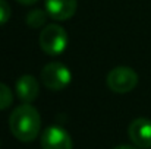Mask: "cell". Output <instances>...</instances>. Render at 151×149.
<instances>
[{"mask_svg": "<svg viewBox=\"0 0 151 149\" xmlns=\"http://www.w3.org/2000/svg\"><path fill=\"white\" fill-rule=\"evenodd\" d=\"M9 127L12 135L18 140L21 142L35 140L41 129V117L38 110L31 104L25 102L18 105L9 117Z\"/></svg>", "mask_w": 151, "mask_h": 149, "instance_id": "1", "label": "cell"}, {"mask_svg": "<svg viewBox=\"0 0 151 149\" xmlns=\"http://www.w3.org/2000/svg\"><path fill=\"white\" fill-rule=\"evenodd\" d=\"M68 34L63 26L57 24L46 25L38 37L41 50L49 56H59L68 47Z\"/></svg>", "mask_w": 151, "mask_h": 149, "instance_id": "2", "label": "cell"}, {"mask_svg": "<svg viewBox=\"0 0 151 149\" xmlns=\"http://www.w3.org/2000/svg\"><path fill=\"white\" fill-rule=\"evenodd\" d=\"M138 85V75L132 67L117 66L107 75V86L114 94H128Z\"/></svg>", "mask_w": 151, "mask_h": 149, "instance_id": "3", "label": "cell"}, {"mask_svg": "<svg viewBox=\"0 0 151 149\" xmlns=\"http://www.w3.org/2000/svg\"><path fill=\"white\" fill-rule=\"evenodd\" d=\"M41 81L46 88L51 91H62L70 83L72 73L66 64L60 61H51L41 69Z\"/></svg>", "mask_w": 151, "mask_h": 149, "instance_id": "4", "label": "cell"}, {"mask_svg": "<svg viewBox=\"0 0 151 149\" xmlns=\"http://www.w3.org/2000/svg\"><path fill=\"white\" fill-rule=\"evenodd\" d=\"M41 149H73L70 135L60 126H50L41 135Z\"/></svg>", "mask_w": 151, "mask_h": 149, "instance_id": "5", "label": "cell"}, {"mask_svg": "<svg viewBox=\"0 0 151 149\" xmlns=\"http://www.w3.org/2000/svg\"><path fill=\"white\" fill-rule=\"evenodd\" d=\"M129 139L134 145L142 149L151 148V120L139 117L135 118L128 127Z\"/></svg>", "mask_w": 151, "mask_h": 149, "instance_id": "6", "label": "cell"}, {"mask_svg": "<svg viewBox=\"0 0 151 149\" xmlns=\"http://www.w3.org/2000/svg\"><path fill=\"white\" fill-rule=\"evenodd\" d=\"M78 7L76 0H46V12L54 21L70 19Z\"/></svg>", "mask_w": 151, "mask_h": 149, "instance_id": "7", "label": "cell"}, {"mask_svg": "<svg viewBox=\"0 0 151 149\" xmlns=\"http://www.w3.org/2000/svg\"><path fill=\"white\" fill-rule=\"evenodd\" d=\"M15 91L18 98L25 104H31L32 101H35L38 94H40V85L37 78H34L32 75H24L16 81L15 85Z\"/></svg>", "mask_w": 151, "mask_h": 149, "instance_id": "8", "label": "cell"}, {"mask_svg": "<svg viewBox=\"0 0 151 149\" xmlns=\"http://www.w3.org/2000/svg\"><path fill=\"white\" fill-rule=\"evenodd\" d=\"M47 15L49 13L41 10V9H32L25 18L27 25L31 26V28H41L47 22Z\"/></svg>", "mask_w": 151, "mask_h": 149, "instance_id": "9", "label": "cell"}, {"mask_svg": "<svg viewBox=\"0 0 151 149\" xmlns=\"http://www.w3.org/2000/svg\"><path fill=\"white\" fill-rule=\"evenodd\" d=\"M12 101H13V94H12L10 88L0 82V111L9 108Z\"/></svg>", "mask_w": 151, "mask_h": 149, "instance_id": "10", "label": "cell"}, {"mask_svg": "<svg viewBox=\"0 0 151 149\" xmlns=\"http://www.w3.org/2000/svg\"><path fill=\"white\" fill-rule=\"evenodd\" d=\"M10 15H12V9L9 3L6 0H0V26L10 19Z\"/></svg>", "mask_w": 151, "mask_h": 149, "instance_id": "11", "label": "cell"}, {"mask_svg": "<svg viewBox=\"0 0 151 149\" xmlns=\"http://www.w3.org/2000/svg\"><path fill=\"white\" fill-rule=\"evenodd\" d=\"M18 3H21V4H27V6H29V4H35L38 0H16Z\"/></svg>", "mask_w": 151, "mask_h": 149, "instance_id": "12", "label": "cell"}, {"mask_svg": "<svg viewBox=\"0 0 151 149\" xmlns=\"http://www.w3.org/2000/svg\"><path fill=\"white\" fill-rule=\"evenodd\" d=\"M113 149H137V148L129 146V145H119V146H116V148H113Z\"/></svg>", "mask_w": 151, "mask_h": 149, "instance_id": "13", "label": "cell"}]
</instances>
